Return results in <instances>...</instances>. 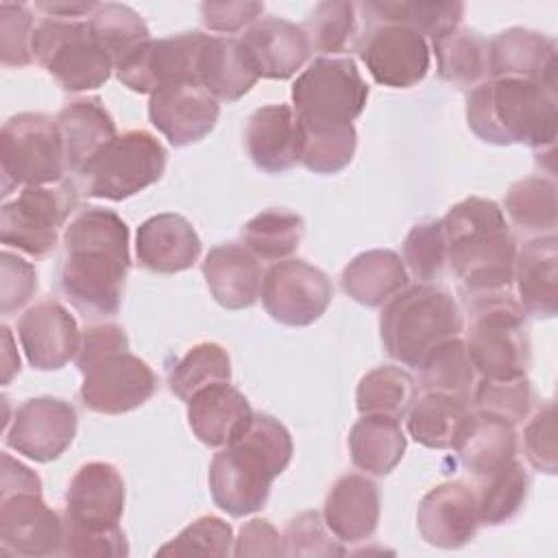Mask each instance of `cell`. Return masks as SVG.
<instances>
[{"instance_id":"cell-1","label":"cell","mask_w":558,"mask_h":558,"mask_svg":"<svg viewBox=\"0 0 558 558\" xmlns=\"http://www.w3.org/2000/svg\"><path fill=\"white\" fill-rule=\"evenodd\" d=\"M131 266L129 227L111 209H81L63 231L59 288L85 316H116Z\"/></svg>"},{"instance_id":"cell-2","label":"cell","mask_w":558,"mask_h":558,"mask_svg":"<svg viewBox=\"0 0 558 558\" xmlns=\"http://www.w3.org/2000/svg\"><path fill=\"white\" fill-rule=\"evenodd\" d=\"M440 222L447 264L460 279L464 299L512 288L517 242L495 201L469 196L456 203Z\"/></svg>"},{"instance_id":"cell-3","label":"cell","mask_w":558,"mask_h":558,"mask_svg":"<svg viewBox=\"0 0 558 558\" xmlns=\"http://www.w3.org/2000/svg\"><path fill=\"white\" fill-rule=\"evenodd\" d=\"M292 436L270 414L253 412L244 432L225 445L209 464L214 504L231 517H246L266 506L272 480L292 460Z\"/></svg>"},{"instance_id":"cell-4","label":"cell","mask_w":558,"mask_h":558,"mask_svg":"<svg viewBox=\"0 0 558 558\" xmlns=\"http://www.w3.org/2000/svg\"><path fill=\"white\" fill-rule=\"evenodd\" d=\"M469 129L486 144H527L554 161L556 89L525 78H488L466 96Z\"/></svg>"},{"instance_id":"cell-5","label":"cell","mask_w":558,"mask_h":558,"mask_svg":"<svg viewBox=\"0 0 558 558\" xmlns=\"http://www.w3.org/2000/svg\"><path fill=\"white\" fill-rule=\"evenodd\" d=\"M124 480L109 462L83 464L65 490L61 556L122 558L129 554L120 527Z\"/></svg>"},{"instance_id":"cell-6","label":"cell","mask_w":558,"mask_h":558,"mask_svg":"<svg viewBox=\"0 0 558 558\" xmlns=\"http://www.w3.org/2000/svg\"><path fill=\"white\" fill-rule=\"evenodd\" d=\"M462 314L453 296L432 283H416L392 296L379 316L386 353L416 368L440 342L460 336Z\"/></svg>"},{"instance_id":"cell-7","label":"cell","mask_w":558,"mask_h":558,"mask_svg":"<svg viewBox=\"0 0 558 558\" xmlns=\"http://www.w3.org/2000/svg\"><path fill=\"white\" fill-rule=\"evenodd\" d=\"M469 307L466 353L480 377H527L532 364L525 312L512 292L464 299Z\"/></svg>"},{"instance_id":"cell-8","label":"cell","mask_w":558,"mask_h":558,"mask_svg":"<svg viewBox=\"0 0 558 558\" xmlns=\"http://www.w3.org/2000/svg\"><path fill=\"white\" fill-rule=\"evenodd\" d=\"M368 98V85L351 57H316L292 85V109L310 131L351 126Z\"/></svg>"},{"instance_id":"cell-9","label":"cell","mask_w":558,"mask_h":558,"mask_svg":"<svg viewBox=\"0 0 558 558\" xmlns=\"http://www.w3.org/2000/svg\"><path fill=\"white\" fill-rule=\"evenodd\" d=\"M0 170L4 196L17 185L61 183L68 163L57 120L35 111L11 116L0 131Z\"/></svg>"},{"instance_id":"cell-10","label":"cell","mask_w":558,"mask_h":558,"mask_svg":"<svg viewBox=\"0 0 558 558\" xmlns=\"http://www.w3.org/2000/svg\"><path fill=\"white\" fill-rule=\"evenodd\" d=\"M166 148L148 131L133 129L111 140L78 172L83 192L92 198L124 201L161 179Z\"/></svg>"},{"instance_id":"cell-11","label":"cell","mask_w":558,"mask_h":558,"mask_svg":"<svg viewBox=\"0 0 558 558\" xmlns=\"http://www.w3.org/2000/svg\"><path fill=\"white\" fill-rule=\"evenodd\" d=\"M33 59L65 92L96 89L116 70L109 54L94 41L87 22L44 17L33 33Z\"/></svg>"},{"instance_id":"cell-12","label":"cell","mask_w":558,"mask_h":558,"mask_svg":"<svg viewBox=\"0 0 558 558\" xmlns=\"http://www.w3.org/2000/svg\"><path fill=\"white\" fill-rule=\"evenodd\" d=\"M76 207L74 183L22 187L0 209L2 244L15 246L33 257L48 255L59 238L61 227Z\"/></svg>"},{"instance_id":"cell-13","label":"cell","mask_w":558,"mask_h":558,"mask_svg":"<svg viewBox=\"0 0 558 558\" xmlns=\"http://www.w3.org/2000/svg\"><path fill=\"white\" fill-rule=\"evenodd\" d=\"M209 35L185 31L161 39H148L122 63L116 74L122 85L137 94H155L174 83H198V61Z\"/></svg>"},{"instance_id":"cell-14","label":"cell","mask_w":558,"mask_h":558,"mask_svg":"<svg viewBox=\"0 0 558 558\" xmlns=\"http://www.w3.org/2000/svg\"><path fill=\"white\" fill-rule=\"evenodd\" d=\"M262 303L270 318L288 327H307L331 303L329 277L305 259H281L262 279Z\"/></svg>"},{"instance_id":"cell-15","label":"cell","mask_w":558,"mask_h":558,"mask_svg":"<svg viewBox=\"0 0 558 558\" xmlns=\"http://www.w3.org/2000/svg\"><path fill=\"white\" fill-rule=\"evenodd\" d=\"M355 48L368 74L384 87H412L429 70L427 39L403 24L366 26Z\"/></svg>"},{"instance_id":"cell-16","label":"cell","mask_w":558,"mask_h":558,"mask_svg":"<svg viewBox=\"0 0 558 558\" xmlns=\"http://www.w3.org/2000/svg\"><path fill=\"white\" fill-rule=\"evenodd\" d=\"M157 390L153 368L131 351L107 355L83 373L81 401L98 414H124L144 405Z\"/></svg>"},{"instance_id":"cell-17","label":"cell","mask_w":558,"mask_h":558,"mask_svg":"<svg viewBox=\"0 0 558 558\" xmlns=\"http://www.w3.org/2000/svg\"><path fill=\"white\" fill-rule=\"evenodd\" d=\"M63 514L46 506L41 493L0 495V551L9 556H61Z\"/></svg>"},{"instance_id":"cell-18","label":"cell","mask_w":558,"mask_h":558,"mask_svg":"<svg viewBox=\"0 0 558 558\" xmlns=\"http://www.w3.org/2000/svg\"><path fill=\"white\" fill-rule=\"evenodd\" d=\"M76 410L57 397H35L24 401L4 432V442L13 451L35 462L57 460L76 436Z\"/></svg>"},{"instance_id":"cell-19","label":"cell","mask_w":558,"mask_h":558,"mask_svg":"<svg viewBox=\"0 0 558 558\" xmlns=\"http://www.w3.org/2000/svg\"><path fill=\"white\" fill-rule=\"evenodd\" d=\"M220 116L218 98L201 83H174L150 94V124L177 148L209 135Z\"/></svg>"},{"instance_id":"cell-20","label":"cell","mask_w":558,"mask_h":558,"mask_svg":"<svg viewBox=\"0 0 558 558\" xmlns=\"http://www.w3.org/2000/svg\"><path fill=\"white\" fill-rule=\"evenodd\" d=\"M416 527L432 547L458 549L466 545L480 527L477 490L460 480L434 486L418 504Z\"/></svg>"},{"instance_id":"cell-21","label":"cell","mask_w":558,"mask_h":558,"mask_svg":"<svg viewBox=\"0 0 558 558\" xmlns=\"http://www.w3.org/2000/svg\"><path fill=\"white\" fill-rule=\"evenodd\" d=\"M17 338L28 364L37 371L63 368L76 357L81 344L76 318L50 299L31 305L20 316Z\"/></svg>"},{"instance_id":"cell-22","label":"cell","mask_w":558,"mask_h":558,"mask_svg":"<svg viewBox=\"0 0 558 558\" xmlns=\"http://www.w3.org/2000/svg\"><path fill=\"white\" fill-rule=\"evenodd\" d=\"M244 144L259 170L279 174L301 161L303 126L290 105H264L251 113Z\"/></svg>"},{"instance_id":"cell-23","label":"cell","mask_w":558,"mask_h":558,"mask_svg":"<svg viewBox=\"0 0 558 558\" xmlns=\"http://www.w3.org/2000/svg\"><path fill=\"white\" fill-rule=\"evenodd\" d=\"M242 50L262 78H290L310 57V41L301 26L281 17H259L240 37Z\"/></svg>"},{"instance_id":"cell-24","label":"cell","mask_w":558,"mask_h":558,"mask_svg":"<svg viewBox=\"0 0 558 558\" xmlns=\"http://www.w3.org/2000/svg\"><path fill=\"white\" fill-rule=\"evenodd\" d=\"M512 283L517 301L534 318H554L558 310V240L556 233L536 235L517 248Z\"/></svg>"},{"instance_id":"cell-25","label":"cell","mask_w":558,"mask_h":558,"mask_svg":"<svg viewBox=\"0 0 558 558\" xmlns=\"http://www.w3.org/2000/svg\"><path fill=\"white\" fill-rule=\"evenodd\" d=\"M493 78H525L556 89V41L538 31L508 28L488 41Z\"/></svg>"},{"instance_id":"cell-26","label":"cell","mask_w":558,"mask_h":558,"mask_svg":"<svg viewBox=\"0 0 558 558\" xmlns=\"http://www.w3.org/2000/svg\"><path fill=\"white\" fill-rule=\"evenodd\" d=\"M325 527L340 543H360L379 523V488L362 473H347L333 482L323 508Z\"/></svg>"},{"instance_id":"cell-27","label":"cell","mask_w":558,"mask_h":558,"mask_svg":"<svg viewBox=\"0 0 558 558\" xmlns=\"http://www.w3.org/2000/svg\"><path fill=\"white\" fill-rule=\"evenodd\" d=\"M137 262L153 272L187 270L201 255V238L181 214H157L137 227Z\"/></svg>"},{"instance_id":"cell-28","label":"cell","mask_w":558,"mask_h":558,"mask_svg":"<svg viewBox=\"0 0 558 558\" xmlns=\"http://www.w3.org/2000/svg\"><path fill=\"white\" fill-rule=\"evenodd\" d=\"M251 416L248 399L229 381L211 384L187 401V423L207 447H225L235 440Z\"/></svg>"},{"instance_id":"cell-29","label":"cell","mask_w":558,"mask_h":558,"mask_svg":"<svg viewBox=\"0 0 558 558\" xmlns=\"http://www.w3.org/2000/svg\"><path fill=\"white\" fill-rule=\"evenodd\" d=\"M203 275L211 296L227 310L251 307L262 292V266L257 257L238 242L214 246L205 255Z\"/></svg>"},{"instance_id":"cell-30","label":"cell","mask_w":558,"mask_h":558,"mask_svg":"<svg viewBox=\"0 0 558 558\" xmlns=\"http://www.w3.org/2000/svg\"><path fill=\"white\" fill-rule=\"evenodd\" d=\"M68 170L81 172L92 157L118 137L116 122L100 98H78L57 113Z\"/></svg>"},{"instance_id":"cell-31","label":"cell","mask_w":558,"mask_h":558,"mask_svg":"<svg viewBox=\"0 0 558 558\" xmlns=\"http://www.w3.org/2000/svg\"><path fill=\"white\" fill-rule=\"evenodd\" d=\"M453 449L460 464L482 480L517 458V434L506 421L471 410Z\"/></svg>"},{"instance_id":"cell-32","label":"cell","mask_w":558,"mask_h":558,"mask_svg":"<svg viewBox=\"0 0 558 558\" xmlns=\"http://www.w3.org/2000/svg\"><path fill=\"white\" fill-rule=\"evenodd\" d=\"M408 286L403 259L390 248H373L353 257L342 270V290L366 307H379Z\"/></svg>"},{"instance_id":"cell-33","label":"cell","mask_w":558,"mask_h":558,"mask_svg":"<svg viewBox=\"0 0 558 558\" xmlns=\"http://www.w3.org/2000/svg\"><path fill=\"white\" fill-rule=\"evenodd\" d=\"M362 11L366 26L373 24H403L414 28L432 44L447 33L456 31L464 15V4L458 0L449 2H425V0H384L355 4Z\"/></svg>"},{"instance_id":"cell-34","label":"cell","mask_w":558,"mask_h":558,"mask_svg":"<svg viewBox=\"0 0 558 558\" xmlns=\"http://www.w3.org/2000/svg\"><path fill=\"white\" fill-rule=\"evenodd\" d=\"M240 39L211 37L198 61V83L218 100L235 102L257 83Z\"/></svg>"},{"instance_id":"cell-35","label":"cell","mask_w":558,"mask_h":558,"mask_svg":"<svg viewBox=\"0 0 558 558\" xmlns=\"http://www.w3.org/2000/svg\"><path fill=\"white\" fill-rule=\"evenodd\" d=\"M349 453L360 471L388 475L405 453V434L399 418L362 414L349 432Z\"/></svg>"},{"instance_id":"cell-36","label":"cell","mask_w":558,"mask_h":558,"mask_svg":"<svg viewBox=\"0 0 558 558\" xmlns=\"http://www.w3.org/2000/svg\"><path fill=\"white\" fill-rule=\"evenodd\" d=\"M469 412L471 401L425 390L408 410V432L416 442L429 449H453Z\"/></svg>"},{"instance_id":"cell-37","label":"cell","mask_w":558,"mask_h":558,"mask_svg":"<svg viewBox=\"0 0 558 558\" xmlns=\"http://www.w3.org/2000/svg\"><path fill=\"white\" fill-rule=\"evenodd\" d=\"M442 81L458 87H477L490 76L488 39L471 28H456L432 44Z\"/></svg>"},{"instance_id":"cell-38","label":"cell","mask_w":558,"mask_h":558,"mask_svg":"<svg viewBox=\"0 0 558 558\" xmlns=\"http://www.w3.org/2000/svg\"><path fill=\"white\" fill-rule=\"evenodd\" d=\"M512 225L525 233L547 235L556 231V183L549 177H525L510 185L504 198Z\"/></svg>"},{"instance_id":"cell-39","label":"cell","mask_w":558,"mask_h":558,"mask_svg":"<svg viewBox=\"0 0 558 558\" xmlns=\"http://www.w3.org/2000/svg\"><path fill=\"white\" fill-rule=\"evenodd\" d=\"M87 26L94 41L109 54L116 68L150 39L148 26L142 15L131 7L118 2H98L87 20Z\"/></svg>"},{"instance_id":"cell-40","label":"cell","mask_w":558,"mask_h":558,"mask_svg":"<svg viewBox=\"0 0 558 558\" xmlns=\"http://www.w3.org/2000/svg\"><path fill=\"white\" fill-rule=\"evenodd\" d=\"M425 390L447 392L471 401L477 373L466 353V344L460 336L436 344L416 366Z\"/></svg>"},{"instance_id":"cell-41","label":"cell","mask_w":558,"mask_h":558,"mask_svg":"<svg viewBox=\"0 0 558 558\" xmlns=\"http://www.w3.org/2000/svg\"><path fill=\"white\" fill-rule=\"evenodd\" d=\"M303 231L305 222L299 214L270 207L244 225L242 238L255 257L266 262H281L299 248Z\"/></svg>"},{"instance_id":"cell-42","label":"cell","mask_w":558,"mask_h":558,"mask_svg":"<svg viewBox=\"0 0 558 558\" xmlns=\"http://www.w3.org/2000/svg\"><path fill=\"white\" fill-rule=\"evenodd\" d=\"M416 399L414 377L399 366H377L368 371L355 392L360 414H386L401 418Z\"/></svg>"},{"instance_id":"cell-43","label":"cell","mask_w":558,"mask_h":558,"mask_svg":"<svg viewBox=\"0 0 558 558\" xmlns=\"http://www.w3.org/2000/svg\"><path fill=\"white\" fill-rule=\"evenodd\" d=\"M229 379L231 357L227 349L218 342H198L190 347L172 366L168 375V386L174 397L187 403L198 390Z\"/></svg>"},{"instance_id":"cell-44","label":"cell","mask_w":558,"mask_h":558,"mask_svg":"<svg viewBox=\"0 0 558 558\" xmlns=\"http://www.w3.org/2000/svg\"><path fill=\"white\" fill-rule=\"evenodd\" d=\"M530 490V473L514 458L499 471L480 480L477 514L480 525H501L510 521L525 504Z\"/></svg>"},{"instance_id":"cell-45","label":"cell","mask_w":558,"mask_h":558,"mask_svg":"<svg viewBox=\"0 0 558 558\" xmlns=\"http://www.w3.org/2000/svg\"><path fill=\"white\" fill-rule=\"evenodd\" d=\"M471 403L477 412L501 418L514 427L527 418L534 403V390L527 377H480L475 381Z\"/></svg>"},{"instance_id":"cell-46","label":"cell","mask_w":558,"mask_h":558,"mask_svg":"<svg viewBox=\"0 0 558 558\" xmlns=\"http://www.w3.org/2000/svg\"><path fill=\"white\" fill-rule=\"evenodd\" d=\"M357 7L347 0H325L314 7V11L303 22V33L310 41V50L331 57L342 52L355 31Z\"/></svg>"},{"instance_id":"cell-47","label":"cell","mask_w":558,"mask_h":558,"mask_svg":"<svg viewBox=\"0 0 558 558\" xmlns=\"http://www.w3.org/2000/svg\"><path fill=\"white\" fill-rule=\"evenodd\" d=\"M355 146L357 133L353 124L327 131H310L303 126V150L299 163L316 174H336L351 163Z\"/></svg>"},{"instance_id":"cell-48","label":"cell","mask_w":558,"mask_h":558,"mask_svg":"<svg viewBox=\"0 0 558 558\" xmlns=\"http://www.w3.org/2000/svg\"><path fill=\"white\" fill-rule=\"evenodd\" d=\"M403 262L421 283L442 277L447 266V244L440 220H423L403 240Z\"/></svg>"},{"instance_id":"cell-49","label":"cell","mask_w":558,"mask_h":558,"mask_svg":"<svg viewBox=\"0 0 558 558\" xmlns=\"http://www.w3.org/2000/svg\"><path fill=\"white\" fill-rule=\"evenodd\" d=\"M233 530L220 517H198L172 541L157 549L159 556H229Z\"/></svg>"},{"instance_id":"cell-50","label":"cell","mask_w":558,"mask_h":558,"mask_svg":"<svg viewBox=\"0 0 558 558\" xmlns=\"http://www.w3.org/2000/svg\"><path fill=\"white\" fill-rule=\"evenodd\" d=\"M33 13L24 2H0V59L24 68L33 61Z\"/></svg>"},{"instance_id":"cell-51","label":"cell","mask_w":558,"mask_h":558,"mask_svg":"<svg viewBox=\"0 0 558 558\" xmlns=\"http://www.w3.org/2000/svg\"><path fill=\"white\" fill-rule=\"evenodd\" d=\"M283 556H344L347 549L325 532V521L318 512L305 510L290 519L281 536Z\"/></svg>"},{"instance_id":"cell-52","label":"cell","mask_w":558,"mask_h":558,"mask_svg":"<svg viewBox=\"0 0 558 558\" xmlns=\"http://www.w3.org/2000/svg\"><path fill=\"white\" fill-rule=\"evenodd\" d=\"M523 451L527 462L547 475L558 469L556 458V408L554 401H545L527 421L523 429Z\"/></svg>"},{"instance_id":"cell-53","label":"cell","mask_w":558,"mask_h":558,"mask_svg":"<svg viewBox=\"0 0 558 558\" xmlns=\"http://www.w3.org/2000/svg\"><path fill=\"white\" fill-rule=\"evenodd\" d=\"M0 310L2 316H11L15 310H20L37 290V272L33 264L22 259L20 255L11 251H2L0 255Z\"/></svg>"},{"instance_id":"cell-54","label":"cell","mask_w":558,"mask_h":558,"mask_svg":"<svg viewBox=\"0 0 558 558\" xmlns=\"http://www.w3.org/2000/svg\"><path fill=\"white\" fill-rule=\"evenodd\" d=\"M120 351H129V338L124 329L113 323H96L83 329L74 362H76V368L85 373L96 362Z\"/></svg>"},{"instance_id":"cell-55","label":"cell","mask_w":558,"mask_h":558,"mask_svg":"<svg viewBox=\"0 0 558 558\" xmlns=\"http://www.w3.org/2000/svg\"><path fill=\"white\" fill-rule=\"evenodd\" d=\"M264 13V4L255 0H235V2H203L201 20L209 31L216 33H238L244 26H251Z\"/></svg>"},{"instance_id":"cell-56","label":"cell","mask_w":558,"mask_h":558,"mask_svg":"<svg viewBox=\"0 0 558 558\" xmlns=\"http://www.w3.org/2000/svg\"><path fill=\"white\" fill-rule=\"evenodd\" d=\"M281 536L268 519H251L242 525L233 556H279Z\"/></svg>"},{"instance_id":"cell-57","label":"cell","mask_w":558,"mask_h":558,"mask_svg":"<svg viewBox=\"0 0 558 558\" xmlns=\"http://www.w3.org/2000/svg\"><path fill=\"white\" fill-rule=\"evenodd\" d=\"M20 490H37V493H41V480L26 464H22L20 460H13L9 453H2L0 495L20 493Z\"/></svg>"},{"instance_id":"cell-58","label":"cell","mask_w":558,"mask_h":558,"mask_svg":"<svg viewBox=\"0 0 558 558\" xmlns=\"http://www.w3.org/2000/svg\"><path fill=\"white\" fill-rule=\"evenodd\" d=\"M39 11H44L48 17H81V15H92L98 2H85V0H52V2H37L35 4Z\"/></svg>"},{"instance_id":"cell-59","label":"cell","mask_w":558,"mask_h":558,"mask_svg":"<svg viewBox=\"0 0 558 558\" xmlns=\"http://www.w3.org/2000/svg\"><path fill=\"white\" fill-rule=\"evenodd\" d=\"M2 340H4V362H2V384L7 386L11 381V377L15 373H20V357L13 351V338H11V329L7 325H2Z\"/></svg>"}]
</instances>
